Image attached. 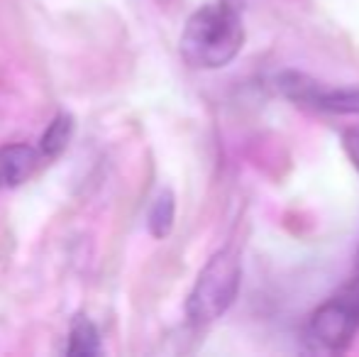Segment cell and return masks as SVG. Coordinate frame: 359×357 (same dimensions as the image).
Segmentation results:
<instances>
[{"label":"cell","mask_w":359,"mask_h":357,"mask_svg":"<svg viewBox=\"0 0 359 357\" xmlns=\"http://www.w3.org/2000/svg\"><path fill=\"white\" fill-rule=\"evenodd\" d=\"M74 135V118L69 113H59L52 123L47 125L42 140H39V149L47 157H59L67 149V144L72 142Z\"/></svg>","instance_id":"52a82bcc"},{"label":"cell","mask_w":359,"mask_h":357,"mask_svg":"<svg viewBox=\"0 0 359 357\" xmlns=\"http://www.w3.org/2000/svg\"><path fill=\"white\" fill-rule=\"evenodd\" d=\"M174 194L171 191H161L149 210V233L154 238L161 240L171 233V228H174Z\"/></svg>","instance_id":"ba28073f"},{"label":"cell","mask_w":359,"mask_h":357,"mask_svg":"<svg viewBox=\"0 0 359 357\" xmlns=\"http://www.w3.org/2000/svg\"><path fill=\"white\" fill-rule=\"evenodd\" d=\"M342 144H345V152L350 154L352 164H355L357 172H359V128L345 130V135H342Z\"/></svg>","instance_id":"9c48e42d"},{"label":"cell","mask_w":359,"mask_h":357,"mask_svg":"<svg viewBox=\"0 0 359 357\" xmlns=\"http://www.w3.org/2000/svg\"><path fill=\"white\" fill-rule=\"evenodd\" d=\"M245 42L242 20L230 5L217 3L196 10L181 32V57L194 69H220L240 54Z\"/></svg>","instance_id":"6da1fadb"},{"label":"cell","mask_w":359,"mask_h":357,"mask_svg":"<svg viewBox=\"0 0 359 357\" xmlns=\"http://www.w3.org/2000/svg\"><path fill=\"white\" fill-rule=\"evenodd\" d=\"M281 93L303 105H313L318 110L337 115H359V86L325 88L313 79L296 72H286L276 79Z\"/></svg>","instance_id":"277c9868"},{"label":"cell","mask_w":359,"mask_h":357,"mask_svg":"<svg viewBox=\"0 0 359 357\" xmlns=\"http://www.w3.org/2000/svg\"><path fill=\"white\" fill-rule=\"evenodd\" d=\"M39 152L29 144H5L0 147V191L15 189L34 174Z\"/></svg>","instance_id":"5b68a950"},{"label":"cell","mask_w":359,"mask_h":357,"mask_svg":"<svg viewBox=\"0 0 359 357\" xmlns=\"http://www.w3.org/2000/svg\"><path fill=\"white\" fill-rule=\"evenodd\" d=\"M359 325V279L332 296L313 314L308 323V338L323 350H345Z\"/></svg>","instance_id":"3957f363"},{"label":"cell","mask_w":359,"mask_h":357,"mask_svg":"<svg viewBox=\"0 0 359 357\" xmlns=\"http://www.w3.org/2000/svg\"><path fill=\"white\" fill-rule=\"evenodd\" d=\"M103 353V343H100L98 328L90 323L86 316H76L72 330H69V345L67 355L72 357H93Z\"/></svg>","instance_id":"8992f818"},{"label":"cell","mask_w":359,"mask_h":357,"mask_svg":"<svg viewBox=\"0 0 359 357\" xmlns=\"http://www.w3.org/2000/svg\"><path fill=\"white\" fill-rule=\"evenodd\" d=\"M357 276H359V252H357Z\"/></svg>","instance_id":"30bf717a"},{"label":"cell","mask_w":359,"mask_h":357,"mask_svg":"<svg viewBox=\"0 0 359 357\" xmlns=\"http://www.w3.org/2000/svg\"><path fill=\"white\" fill-rule=\"evenodd\" d=\"M240 289V260L232 250H220L208 260L186 301V316L194 325L220 318Z\"/></svg>","instance_id":"7a4b0ae2"}]
</instances>
